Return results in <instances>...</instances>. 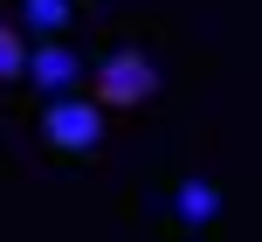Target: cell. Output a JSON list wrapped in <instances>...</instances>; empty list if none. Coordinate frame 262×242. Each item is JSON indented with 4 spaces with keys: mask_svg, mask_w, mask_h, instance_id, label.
Returning a JSON list of instances; mask_svg holds the SVG:
<instances>
[{
    "mask_svg": "<svg viewBox=\"0 0 262 242\" xmlns=\"http://www.w3.org/2000/svg\"><path fill=\"white\" fill-rule=\"evenodd\" d=\"M21 21L49 42V35H62V28L76 21V0H21Z\"/></svg>",
    "mask_w": 262,
    "mask_h": 242,
    "instance_id": "cell-5",
    "label": "cell"
},
{
    "mask_svg": "<svg viewBox=\"0 0 262 242\" xmlns=\"http://www.w3.org/2000/svg\"><path fill=\"white\" fill-rule=\"evenodd\" d=\"M21 69H28V42H21V28L0 21V83H21Z\"/></svg>",
    "mask_w": 262,
    "mask_h": 242,
    "instance_id": "cell-6",
    "label": "cell"
},
{
    "mask_svg": "<svg viewBox=\"0 0 262 242\" xmlns=\"http://www.w3.org/2000/svg\"><path fill=\"white\" fill-rule=\"evenodd\" d=\"M221 215V187H214V180H180V187H172V221H180V229H207V221Z\"/></svg>",
    "mask_w": 262,
    "mask_h": 242,
    "instance_id": "cell-4",
    "label": "cell"
},
{
    "mask_svg": "<svg viewBox=\"0 0 262 242\" xmlns=\"http://www.w3.org/2000/svg\"><path fill=\"white\" fill-rule=\"evenodd\" d=\"M159 97V63L145 49H104L90 69V104L97 111H138Z\"/></svg>",
    "mask_w": 262,
    "mask_h": 242,
    "instance_id": "cell-1",
    "label": "cell"
},
{
    "mask_svg": "<svg viewBox=\"0 0 262 242\" xmlns=\"http://www.w3.org/2000/svg\"><path fill=\"white\" fill-rule=\"evenodd\" d=\"M104 118L111 111H97L90 97H49L41 104V146L55 159H90L104 146Z\"/></svg>",
    "mask_w": 262,
    "mask_h": 242,
    "instance_id": "cell-2",
    "label": "cell"
},
{
    "mask_svg": "<svg viewBox=\"0 0 262 242\" xmlns=\"http://www.w3.org/2000/svg\"><path fill=\"white\" fill-rule=\"evenodd\" d=\"M28 83H35L41 97H62L69 83H76V49H69L62 35H49V42H35L28 49V69H21Z\"/></svg>",
    "mask_w": 262,
    "mask_h": 242,
    "instance_id": "cell-3",
    "label": "cell"
}]
</instances>
